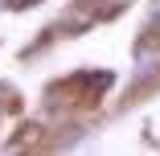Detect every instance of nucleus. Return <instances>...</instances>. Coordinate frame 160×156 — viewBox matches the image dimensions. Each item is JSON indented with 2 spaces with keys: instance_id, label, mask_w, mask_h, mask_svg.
<instances>
[{
  "instance_id": "f257e3e1",
  "label": "nucleus",
  "mask_w": 160,
  "mask_h": 156,
  "mask_svg": "<svg viewBox=\"0 0 160 156\" xmlns=\"http://www.w3.org/2000/svg\"><path fill=\"white\" fill-rule=\"evenodd\" d=\"M37 4H41V0H8V8H12V13H25V8H37Z\"/></svg>"
}]
</instances>
